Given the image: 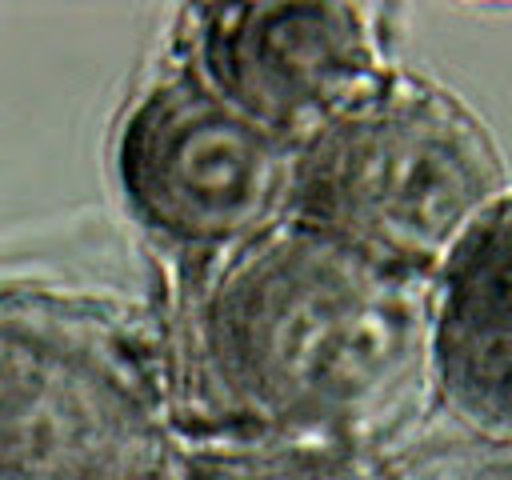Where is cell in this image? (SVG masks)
I'll list each match as a JSON object with an SVG mask.
<instances>
[{"label":"cell","instance_id":"cell-1","mask_svg":"<svg viewBox=\"0 0 512 480\" xmlns=\"http://www.w3.org/2000/svg\"><path fill=\"white\" fill-rule=\"evenodd\" d=\"M172 440H316L388 452L432 408V280L300 220L168 280Z\"/></svg>","mask_w":512,"mask_h":480},{"label":"cell","instance_id":"cell-8","mask_svg":"<svg viewBox=\"0 0 512 480\" xmlns=\"http://www.w3.org/2000/svg\"><path fill=\"white\" fill-rule=\"evenodd\" d=\"M384 460H388V480H480L476 440L464 432L456 440L404 436L384 452Z\"/></svg>","mask_w":512,"mask_h":480},{"label":"cell","instance_id":"cell-6","mask_svg":"<svg viewBox=\"0 0 512 480\" xmlns=\"http://www.w3.org/2000/svg\"><path fill=\"white\" fill-rule=\"evenodd\" d=\"M428 384L456 432L512 444V188L432 276Z\"/></svg>","mask_w":512,"mask_h":480},{"label":"cell","instance_id":"cell-9","mask_svg":"<svg viewBox=\"0 0 512 480\" xmlns=\"http://www.w3.org/2000/svg\"><path fill=\"white\" fill-rule=\"evenodd\" d=\"M8 480H96V476H8Z\"/></svg>","mask_w":512,"mask_h":480},{"label":"cell","instance_id":"cell-4","mask_svg":"<svg viewBox=\"0 0 512 480\" xmlns=\"http://www.w3.org/2000/svg\"><path fill=\"white\" fill-rule=\"evenodd\" d=\"M296 152L232 112L172 48L144 68L112 128L124 216L176 268L288 220Z\"/></svg>","mask_w":512,"mask_h":480},{"label":"cell","instance_id":"cell-5","mask_svg":"<svg viewBox=\"0 0 512 480\" xmlns=\"http://www.w3.org/2000/svg\"><path fill=\"white\" fill-rule=\"evenodd\" d=\"M168 48L292 152L400 68L392 12L368 4H196L176 12Z\"/></svg>","mask_w":512,"mask_h":480},{"label":"cell","instance_id":"cell-7","mask_svg":"<svg viewBox=\"0 0 512 480\" xmlns=\"http://www.w3.org/2000/svg\"><path fill=\"white\" fill-rule=\"evenodd\" d=\"M160 480H388V460L316 440H172Z\"/></svg>","mask_w":512,"mask_h":480},{"label":"cell","instance_id":"cell-2","mask_svg":"<svg viewBox=\"0 0 512 480\" xmlns=\"http://www.w3.org/2000/svg\"><path fill=\"white\" fill-rule=\"evenodd\" d=\"M168 452L164 316L112 288L0 276V480H160Z\"/></svg>","mask_w":512,"mask_h":480},{"label":"cell","instance_id":"cell-3","mask_svg":"<svg viewBox=\"0 0 512 480\" xmlns=\"http://www.w3.org/2000/svg\"><path fill=\"white\" fill-rule=\"evenodd\" d=\"M508 188L488 124L444 84L396 68L296 152L288 216L432 280Z\"/></svg>","mask_w":512,"mask_h":480}]
</instances>
